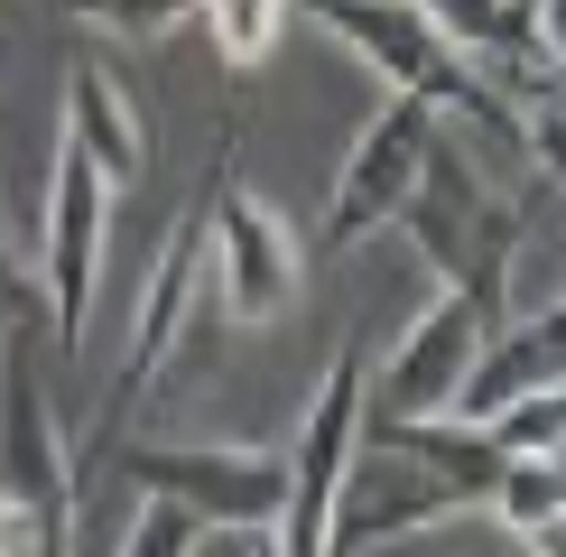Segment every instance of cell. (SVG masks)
<instances>
[{
	"mask_svg": "<svg viewBox=\"0 0 566 557\" xmlns=\"http://www.w3.org/2000/svg\"><path fill=\"white\" fill-rule=\"evenodd\" d=\"M103 232H112V186L103 168L65 139L56 177H46V232H38V297H46V344L75 354L93 316V278H103Z\"/></svg>",
	"mask_w": 566,
	"mask_h": 557,
	"instance_id": "52a82bcc",
	"label": "cell"
},
{
	"mask_svg": "<svg viewBox=\"0 0 566 557\" xmlns=\"http://www.w3.org/2000/svg\"><path fill=\"white\" fill-rule=\"evenodd\" d=\"M483 335H492V316L474 307V297L437 288L428 316H409V335H399L390 354L363 371V409H371V418H446Z\"/></svg>",
	"mask_w": 566,
	"mask_h": 557,
	"instance_id": "9c48e42d",
	"label": "cell"
},
{
	"mask_svg": "<svg viewBox=\"0 0 566 557\" xmlns=\"http://www.w3.org/2000/svg\"><path fill=\"white\" fill-rule=\"evenodd\" d=\"M38 371L46 307L0 325V557H75V464Z\"/></svg>",
	"mask_w": 566,
	"mask_h": 557,
	"instance_id": "7a4b0ae2",
	"label": "cell"
},
{
	"mask_svg": "<svg viewBox=\"0 0 566 557\" xmlns=\"http://www.w3.org/2000/svg\"><path fill=\"white\" fill-rule=\"evenodd\" d=\"M483 511H492V521H502L530 557H557V529H566V474H557V455H511Z\"/></svg>",
	"mask_w": 566,
	"mask_h": 557,
	"instance_id": "4fadbf2b",
	"label": "cell"
},
{
	"mask_svg": "<svg viewBox=\"0 0 566 557\" xmlns=\"http://www.w3.org/2000/svg\"><path fill=\"white\" fill-rule=\"evenodd\" d=\"M196 557H205V548H196ZM242 557H251V539H242Z\"/></svg>",
	"mask_w": 566,
	"mask_h": 557,
	"instance_id": "ffe728a7",
	"label": "cell"
},
{
	"mask_svg": "<svg viewBox=\"0 0 566 557\" xmlns=\"http://www.w3.org/2000/svg\"><path fill=\"white\" fill-rule=\"evenodd\" d=\"M56 10H75L84 29H103V38H168L177 19L205 10V0H56Z\"/></svg>",
	"mask_w": 566,
	"mask_h": 557,
	"instance_id": "2e32d148",
	"label": "cell"
},
{
	"mask_svg": "<svg viewBox=\"0 0 566 557\" xmlns=\"http://www.w3.org/2000/svg\"><path fill=\"white\" fill-rule=\"evenodd\" d=\"M29 307H46V297L29 288V270H19V251H10V214H0V325L29 316Z\"/></svg>",
	"mask_w": 566,
	"mask_h": 557,
	"instance_id": "ac0fdd59",
	"label": "cell"
},
{
	"mask_svg": "<svg viewBox=\"0 0 566 557\" xmlns=\"http://www.w3.org/2000/svg\"><path fill=\"white\" fill-rule=\"evenodd\" d=\"M502 446L492 428H464V418H371L353 428L344 483H335V521H325V557H371L409 529L464 521V511L492 502L502 483Z\"/></svg>",
	"mask_w": 566,
	"mask_h": 557,
	"instance_id": "6da1fadb",
	"label": "cell"
},
{
	"mask_svg": "<svg viewBox=\"0 0 566 557\" xmlns=\"http://www.w3.org/2000/svg\"><path fill=\"white\" fill-rule=\"evenodd\" d=\"M279 10H306L325 38H344L390 93H418L428 112H464V122L492 130L502 149H530V158H538V139H530L521 112L502 103V84H492L483 65L464 56L428 10H418V0H279Z\"/></svg>",
	"mask_w": 566,
	"mask_h": 557,
	"instance_id": "3957f363",
	"label": "cell"
},
{
	"mask_svg": "<svg viewBox=\"0 0 566 557\" xmlns=\"http://www.w3.org/2000/svg\"><path fill=\"white\" fill-rule=\"evenodd\" d=\"M103 464L149 502H177L196 529H232V539L270 529L289 493V446H103Z\"/></svg>",
	"mask_w": 566,
	"mask_h": 557,
	"instance_id": "5b68a950",
	"label": "cell"
},
{
	"mask_svg": "<svg viewBox=\"0 0 566 557\" xmlns=\"http://www.w3.org/2000/svg\"><path fill=\"white\" fill-rule=\"evenodd\" d=\"M122 557H196V521H186L177 502H139V521H130Z\"/></svg>",
	"mask_w": 566,
	"mask_h": 557,
	"instance_id": "e0dca14e",
	"label": "cell"
},
{
	"mask_svg": "<svg viewBox=\"0 0 566 557\" xmlns=\"http://www.w3.org/2000/svg\"><path fill=\"white\" fill-rule=\"evenodd\" d=\"M390 223H409V242L428 251V270H437L455 297H474L483 316H502L511 261H521V204L492 196V186L464 168L455 139H437V149H428V168H418L409 204H399Z\"/></svg>",
	"mask_w": 566,
	"mask_h": 557,
	"instance_id": "277c9868",
	"label": "cell"
},
{
	"mask_svg": "<svg viewBox=\"0 0 566 557\" xmlns=\"http://www.w3.org/2000/svg\"><path fill=\"white\" fill-rule=\"evenodd\" d=\"M196 270H205V204L168 232V251H158V270H149V297H139V335H130V354H122V381H112V400H103V428H93V446H112V437H122V418L149 400L158 362L177 354L186 316H196Z\"/></svg>",
	"mask_w": 566,
	"mask_h": 557,
	"instance_id": "30bf717a",
	"label": "cell"
},
{
	"mask_svg": "<svg viewBox=\"0 0 566 557\" xmlns=\"http://www.w3.org/2000/svg\"><path fill=\"white\" fill-rule=\"evenodd\" d=\"M65 139L103 168V186H139L149 168V122L130 112V93L112 84V65H75V84H65Z\"/></svg>",
	"mask_w": 566,
	"mask_h": 557,
	"instance_id": "7c38bea8",
	"label": "cell"
},
{
	"mask_svg": "<svg viewBox=\"0 0 566 557\" xmlns=\"http://www.w3.org/2000/svg\"><path fill=\"white\" fill-rule=\"evenodd\" d=\"M557 354H566V316L557 307H530V316L492 325V335L474 344V362H464L455 409H446V418L483 428V418L502 409V400H521V390H557Z\"/></svg>",
	"mask_w": 566,
	"mask_h": 557,
	"instance_id": "8fae6325",
	"label": "cell"
},
{
	"mask_svg": "<svg viewBox=\"0 0 566 557\" xmlns=\"http://www.w3.org/2000/svg\"><path fill=\"white\" fill-rule=\"evenodd\" d=\"M492 446L502 455H557V428H566V390H521V400H502L483 418Z\"/></svg>",
	"mask_w": 566,
	"mask_h": 557,
	"instance_id": "9a60e30c",
	"label": "cell"
},
{
	"mask_svg": "<svg viewBox=\"0 0 566 557\" xmlns=\"http://www.w3.org/2000/svg\"><path fill=\"white\" fill-rule=\"evenodd\" d=\"M446 139V112H428L418 93H390L381 112L363 122V139H353L335 196H325V223H316V251H353L363 232H381L399 204H409L418 168H428V149Z\"/></svg>",
	"mask_w": 566,
	"mask_h": 557,
	"instance_id": "ba28073f",
	"label": "cell"
},
{
	"mask_svg": "<svg viewBox=\"0 0 566 557\" xmlns=\"http://www.w3.org/2000/svg\"><path fill=\"white\" fill-rule=\"evenodd\" d=\"M205 242H214V297L232 325H270L297 307L306 242H297V223H279L242 186V168H214V186H205Z\"/></svg>",
	"mask_w": 566,
	"mask_h": 557,
	"instance_id": "8992f818",
	"label": "cell"
},
{
	"mask_svg": "<svg viewBox=\"0 0 566 557\" xmlns=\"http://www.w3.org/2000/svg\"><path fill=\"white\" fill-rule=\"evenodd\" d=\"M279 0H205V38L223 46V65H261L279 46Z\"/></svg>",
	"mask_w": 566,
	"mask_h": 557,
	"instance_id": "5bb4252c",
	"label": "cell"
},
{
	"mask_svg": "<svg viewBox=\"0 0 566 557\" xmlns=\"http://www.w3.org/2000/svg\"><path fill=\"white\" fill-rule=\"evenodd\" d=\"M548 10H557V0H511V19H521L530 38H548Z\"/></svg>",
	"mask_w": 566,
	"mask_h": 557,
	"instance_id": "d6986e66",
	"label": "cell"
}]
</instances>
